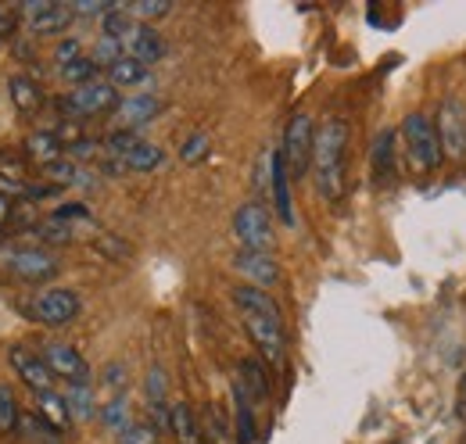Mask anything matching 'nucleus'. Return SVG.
Wrapping results in <instances>:
<instances>
[{
  "mask_svg": "<svg viewBox=\"0 0 466 444\" xmlns=\"http://www.w3.org/2000/svg\"><path fill=\"white\" fill-rule=\"evenodd\" d=\"M345 155H349V122L327 118L316 129V147H312V176L323 201H338L345 190Z\"/></svg>",
  "mask_w": 466,
  "mask_h": 444,
  "instance_id": "obj_1",
  "label": "nucleus"
},
{
  "mask_svg": "<svg viewBox=\"0 0 466 444\" xmlns=\"http://www.w3.org/2000/svg\"><path fill=\"white\" fill-rule=\"evenodd\" d=\"M402 140H406L409 166L416 172H434L441 166V144H438V129L434 118L423 111H412L402 122Z\"/></svg>",
  "mask_w": 466,
  "mask_h": 444,
  "instance_id": "obj_2",
  "label": "nucleus"
},
{
  "mask_svg": "<svg viewBox=\"0 0 466 444\" xmlns=\"http://www.w3.org/2000/svg\"><path fill=\"white\" fill-rule=\"evenodd\" d=\"M312 147H316V122L309 111H298V115H291V122L284 129V144H280V155H284V166L291 172V179H301L309 172Z\"/></svg>",
  "mask_w": 466,
  "mask_h": 444,
  "instance_id": "obj_3",
  "label": "nucleus"
},
{
  "mask_svg": "<svg viewBox=\"0 0 466 444\" xmlns=\"http://www.w3.org/2000/svg\"><path fill=\"white\" fill-rule=\"evenodd\" d=\"M233 237L244 251H273L277 244V229H273V219L269 212L258 205V201H248L237 208L233 216Z\"/></svg>",
  "mask_w": 466,
  "mask_h": 444,
  "instance_id": "obj_4",
  "label": "nucleus"
},
{
  "mask_svg": "<svg viewBox=\"0 0 466 444\" xmlns=\"http://www.w3.org/2000/svg\"><path fill=\"white\" fill-rule=\"evenodd\" d=\"M0 266L25 283H47L58 277L61 269V262L47 247H7V251H0Z\"/></svg>",
  "mask_w": 466,
  "mask_h": 444,
  "instance_id": "obj_5",
  "label": "nucleus"
},
{
  "mask_svg": "<svg viewBox=\"0 0 466 444\" xmlns=\"http://www.w3.org/2000/svg\"><path fill=\"white\" fill-rule=\"evenodd\" d=\"M116 108H118V90L108 79L76 86V90H68V97L61 101L65 118H97V115H108V111H116Z\"/></svg>",
  "mask_w": 466,
  "mask_h": 444,
  "instance_id": "obj_6",
  "label": "nucleus"
},
{
  "mask_svg": "<svg viewBox=\"0 0 466 444\" xmlns=\"http://www.w3.org/2000/svg\"><path fill=\"white\" fill-rule=\"evenodd\" d=\"M29 312H33L29 319H36L40 327L61 330V327H68V323H76V319H79L83 301H79V294H76V290H68V287H51V290H44V294L33 301V308H29Z\"/></svg>",
  "mask_w": 466,
  "mask_h": 444,
  "instance_id": "obj_7",
  "label": "nucleus"
},
{
  "mask_svg": "<svg viewBox=\"0 0 466 444\" xmlns=\"http://www.w3.org/2000/svg\"><path fill=\"white\" fill-rule=\"evenodd\" d=\"M18 15L25 18L33 36H65L72 29V22H76L72 7L58 4V0H29V4L18 7Z\"/></svg>",
  "mask_w": 466,
  "mask_h": 444,
  "instance_id": "obj_8",
  "label": "nucleus"
},
{
  "mask_svg": "<svg viewBox=\"0 0 466 444\" xmlns=\"http://www.w3.org/2000/svg\"><path fill=\"white\" fill-rule=\"evenodd\" d=\"M40 355H44V362L51 366L55 380H65L68 388H76V384H90V380H94L86 358H83L72 344H65V340H47V344L40 348Z\"/></svg>",
  "mask_w": 466,
  "mask_h": 444,
  "instance_id": "obj_9",
  "label": "nucleus"
},
{
  "mask_svg": "<svg viewBox=\"0 0 466 444\" xmlns=\"http://www.w3.org/2000/svg\"><path fill=\"white\" fill-rule=\"evenodd\" d=\"M244 327L251 333L258 355L269 362V369L284 366L288 355V340H284V319H269V316H244Z\"/></svg>",
  "mask_w": 466,
  "mask_h": 444,
  "instance_id": "obj_10",
  "label": "nucleus"
},
{
  "mask_svg": "<svg viewBox=\"0 0 466 444\" xmlns=\"http://www.w3.org/2000/svg\"><path fill=\"white\" fill-rule=\"evenodd\" d=\"M7 362H11V373H18V380L33 390V394L55 390V373H51V366L44 362L40 351H33V348H25V344H11V348H7Z\"/></svg>",
  "mask_w": 466,
  "mask_h": 444,
  "instance_id": "obj_11",
  "label": "nucleus"
},
{
  "mask_svg": "<svg viewBox=\"0 0 466 444\" xmlns=\"http://www.w3.org/2000/svg\"><path fill=\"white\" fill-rule=\"evenodd\" d=\"M438 129V144H441V155H449L452 162H463L466 158V111L460 101H445L441 115L434 122Z\"/></svg>",
  "mask_w": 466,
  "mask_h": 444,
  "instance_id": "obj_12",
  "label": "nucleus"
},
{
  "mask_svg": "<svg viewBox=\"0 0 466 444\" xmlns=\"http://www.w3.org/2000/svg\"><path fill=\"white\" fill-rule=\"evenodd\" d=\"M233 269L248 279L251 287H258V290L280 283V266H277V258H273L269 251H244V247H240V251L233 255Z\"/></svg>",
  "mask_w": 466,
  "mask_h": 444,
  "instance_id": "obj_13",
  "label": "nucleus"
},
{
  "mask_svg": "<svg viewBox=\"0 0 466 444\" xmlns=\"http://www.w3.org/2000/svg\"><path fill=\"white\" fill-rule=\"evenodd\" d=\"M122 51L126 57H137L140 65H158L162 57H166V40L158 36V29H151V25H144V22H137L129 33H126V40H122Z\"/></svg>",
  "mask_w": 466,
  "mask_h": 444,
  "instance_id": "obj_14",
  "label": "nucleus"
},
{
  "mask_svg": "<svg viewBox=\"0 0 466 444\" xmlns=\"http://www.w3.org/2000/svg\"><path fill=\"white\" fill-rule=\"evenodd\" d=\"M269 187H273V205L284 226H294V205H291V172L284 166L280 147L269 151Z\"/></svg>",
  "mask_w": 466,
  "mask_h": 444,
  "instance_id": "obj_15",
  "label": "nucleus"
},
{
  "mask_svg": "<svg viewBox=\"0 0 466 444\" xmlns=\"http://www.w3.org/2000/svg\"><path fill=\"white\" fill-rule=\"evenodd\" d=\"M258 438V423H255V401L240 380H233V441L255 444Z\"/></svg>",
  "mask_w": 466,
  "mask_h": 444,
  "instance_id": "obj_16",
  "label": "nucleus"
},
{
  "mask_svg": "<svg viewBox=\"0 0 466 444\" xmlns=\"http://www.w3.org/2000/svg\"><path fill=\"white\" fill-rule=\"evenodd\" d=\"M118 122H122V129H140V126H147V122H155L158 118V111H162V101L155 97V94H133V97H122L118 101Z\"/></svg>",
  "mask_w": 466,
  "mask_h": 444,
  "instance_id": "obj_17",
  "label": "nucleus"
},
{
  "mask_svg": "<svg viewBox=\"0 0 466 444\" xmlns=\"http://www.w3.org/2000/svg\"><path fill=\"white\" fill-rule=\"evenodd\" d=\"M7 97H11V105L18 108V115H25V118H33L36 111L44 108V90H40V83H36L33 76H25V72L7 76Z\"/></svg>",
  "mask_w": 466,
  "mask_h": 444,
  "instance_id": "obj_18",
  "label": "nucleus"
},
{
  "mask_svg": "<svg viewBox=\"0 0 466 444\" xmlns=\"http://www.w3.org/2000/svg\"><path fill=\"white\" fill-rule=\"evenodd\" d=\"M233 305L240 308V316H269V319H284L280 316V305L273 301L269 290H258L251 283H240L233 287Z\"/></svg>",
  "mask_w": 466,
  "mask_h": 444,
  "instance_id": "obj_19",
  "label": "nucleus"
},
{
  "mask_svg": "<svg viewBox=\"0 0 466 444\" xmlns=\"http://www.w3.org/2000/svg\"><path fill=\"white\" fill-rule=\"evenodd\" d=\"M33 401H36V416L40 419H47L58 434H68L72 430V412H68V401H65V394L58 390H40V394H33Z\"/></svg>",
  "mask_w": 466,
  "mask_h": 444,
  "instance_id": "obj_20",
  "label": "nucleus"
},
{
  "mask_svg": "<svg viewBox=\"0 0 466 444\" xmlns=\"http://www.w3.org/2000/svg\"><path fill=\"white\" fill-rule=\"evenodd\" d=\"M25 158L47 168V166H55V162L65 158V144H61L58 133H51V129L29 133V136H25Z\"/></svg>",
  "mask_w": 466,
  "mask_h": 444,
  "instance_id": "obj_21",
  "label": "nucleus"
},
{
  "mask_svg": "<svg viewBox=\"0 0 466 444\" xmlns=\"http://www.w3.org/2000/svg\"><path fill=\"white\" fill-rule=\"evenodd\" d=\"M169 430H173L176 444H205L201 423H198V416L190 412L187 401H173L169 405Z\"/></svg>",
  "mask_w": 466,
  "mask_h": 444,
  "instance_id": "obj_22",
  "label": "nucleus"
},
{
  "mask_svg": "<svg viewBox=\"0 0 466 444\" xmlns=\"http://www.w3.org/2000/svg\"><path fill=\"white\" fill-rule=\"evenodd\" d=\"M108 83L112 86H129V90H140L144 94V86H151V68L147 65H140L137 57H118L116 65L108 68Z\"/></svg>",
  "mask_w": 466,
  "mask_h": 444,
  "instance_id": "obj_23",
  "label": "nucleus"
},
{
  "mask_svg": "<svg viewBox=\"0 0 466 444\" xmlns=\"http://www.w3.org/2000/svg\"><path fill=\"white\" fill-rule=\"evenodd\" d=\"M237 380L248 388L255 405L269 401V377H266V366H262L258 358H240V377H237Z\"/></svg>",
  "mask_w": 466,
  "mask_h": 444,
  "instance_id": "obj_24",
  "label": "nucleus"
},
{
  "mask_svg": "<svg viewBox=\"0 0 466 444\" xmlns=\"http://www.w3.org/2000/svg\"><path fill=\"white\" fill-rule=\"evenodd\" d=\"M122 166H126V172H158V168L166 166V151H162L158 144H151V140H140V144L122 158Z\"/></svg>",
  "mask_w": 466,
  "mask_h": 444,
  "instance_id": "obj_25",
  "label": "nucleus"
},
{
  "mask_svg": "<svg viewBox=\"0 0 466 444\" xmlns=\"http://www.w3.org/2000/svg\"><path fill=\"white\" fill-rule=\"evenodd\" d=\"M370 162L377 179H388L395 172V129H380L377 140H373V151H370Z\"/></svg>",
  "mask_w": 466,
  "mask_h": 444,
  "instance_id": "obj_26",
  "label": "nucleus"
},
{
  "mask_svg": "<svg viewBox=\"0 0 466 444\" xmlns=\"http://www.w3.org/2000/svg\"><path fill=\"white\" fill-rule=\"evenodd\" d=\"M44 176H47V183H55L58 190H65V187H86V183H90L86 168L79 166V162H72V158H61L55 166H47Z\"/></svg>",
  "mask_w": 466,
  "mask_h": 444,
  "instance_id": "obj_27",
  "label": "nucleus"
},
{
  "mask_svg": "<svg viewBox=\"0 0 466 444\" xmlns=\"http://www.w3.org/2000/svg\"><path fill=\"white\" fill-rule=\"evenodd\" d=\"M18 434L33 444H61L58 430H55L47 419H40L36 412H22V419H18Z\"/></svg>",
  "mask_w": 466,
  "mask_h": 444,
  "instance_id": "obj_28",
  "label": "nucleus"
},
{
  "mask_svg": "<svg viewBox=\"0 0 466 444\" xmlns=\"http://www.w3.org/2000/svg\"><path fill=\"white\" fill-rule=\"evenodd\" d=\"M97 416H101V423L112 430V434H122L129 423H133V409H129V398L126 394H118L112 401H105L101 409H97Z\"/></svg>",
  "mask_w": 466,
  "mask_h": 444,
  "instance_id": "obj_29",
  "label": "nucleus"
},
{
  "mask_svg": "<svg viewBox=\"0 0 466 444\" xmlns=\"http://www.w3.org/2000/svg\"><path fill=\"white\" fill-rule=\"evenodd\" d=\"M65 401H68L72 419H79V423H86V419L97 416V401H94V388H90V384H76V388H68L65 390Z\"/></svg>",
  "mask_w": 466,
  "mask_h": 444,
  "instance_id": "obj_30",
  "label": "nucleus"
},
{
  "mask_svg": "<svg viewBox=\"0 0 466 444\" xmlns=\"http://www.w3.org/2000/svg\"><path fill=\"white\" fill-rule=\"evenodd\" d=\"M58 76H61V83H68V86L76 90V86L97 83V79H101V68L94 65V57L83 55V57H76L72 65H65V68H58Z\"/></svg>",
  "mask_w": 466,
  "mask_h": 444,
  "instance_id": "obj_31",
  "label": "nucleus"
},
{
  "mask_svg": "<svg viewBox=\"0 0 466 444\" xmlns=\"http://www.w3.org/2000/svg\"><path fill=\"white\" fill-rule=\"evenodd\" d=\"M18 419H22V409H18V394L7 380H0V434H18Z\"/></svg>",
  "mask_w": 466,
  "mask_h": 444,
  "instance_id": "obj_32",
  "label": "nucleus"
},
{
  "mask_svg": "<svg viewBox=\"0 0 466 444\" xmlns=\"http://www.w3.org/2000/svg\"><path fill=\"white\" fill-rule=\"evenodd\" d=\"M29 233H33L40 244H55V247H61V244H72V240H76V229H72V226H65V222H58V219L36 222Z\"/></svg>",
  "mask_w": 466,
  "mask_h": 444,
  "instance_id": "obj_33",
  "label": "nucleus"
},
{
  "mask_svg": "<svg viewBox=\"0 0 466 444\" xmlns=\"http://www.w3.org/2000/svg\"><path fill=\"white\" fill-rule=\"evenodd\" d=\"M140 140H144L140 133H133V129H122V126H118V129H112V133L105 136V151H108V158L122 162V158H126Z\"/></svg>",
  "mask_w": 466,
  "mask_h": 444,
  "instance_id": "obj_34",
  "label": "nucleus"
},
{
  "mask_svg": "<svg viewBox=\"0 0 466 444\" xmlns=\"http://www.w3.org/2000/svg\"><path fill=\"white\" fill-rule=\"evenodd\" d=\"M208 155H212V140H208V133H190V136L183 140V147H179L183 166H201Z\"/></svg>",
  "mask_w": 466,
  "mask_h": 444,
  "instance_id": "obj_35",
  "label": "nucleus"
},
{
  "mask_svg": "<svg viewBox=\"0 0 466 444\" xmlns=\"http://www.w3.org/2000/svg\"><path fill=\"white\" fill-rule=\"evenodd\" d=\"M126 11L137 18V22H155V18H166L169 11H173V4L169 0H140V4H126Z\"/></svg>",
  "mask_w": 466,
  "mask_h": 444,
  "instance_id": "obj_36",
  "label": "nucleus"
},
{
  "mask_svg": "<svg viewBox=\"0 0 466 444\" xmlns=\"http://www.w3.org/2000/svg\"><path fill=\"white\" fill-rule=\"evenodd\" d=\"M90 57H94V65H97V68H105V72H108L118 57H126V51H122V44H118V40L101 36V40H97V47L90 51Z\"/></svg>",
  "mask_w": 466,
  "mask_h": 444,
  "instance_id": "obj_37",
  "label": "nucleus"
},
{
  "mask_svg": "<svg viewBox=\"0 0 466 444\" xmlns=\"http://www.w3.org/2000/svg\"><path fill=\"white\" fill-rule=\"evenodd\" d=\"M116 444H162L158 434L147 423H129L122 434H116Z\"/></svg>",
  "mask_w": 466,
  "mask_h": 444,
  "instance_id": "obj_38",
  "label": "nucleus"
},
{
  "mask_svg": "<svg viewBox=\"0 0 466 444\" xmlns=\"http://www.w3.org/2000/svg\"><path fill=\"white\" fill-rule=\"evenodd\" d=\"M205 419H208V430H201V434H205L208 441L212 444L230 441V427H227V419H223V412H219V409H208V416H205Z\"/></svg>",
  "mask_w": 466,
  "mask_h": 444,
  "instance_id": "obj_39",
  "label": "nucleus"
},
{
  "mask_svg": "<svg viewBox=\"0 0 466 444\" xmlns=\"http://www.w3.org/2000/svg\"><path fill=\"white\" fill-rule=\"evenodd\" d=\"M0 176L15 179V183H25V158L11 155V151H0Z\"/></svg>",
  "mask_w": 466,
  "mask_h": 444,
  "instance_id": "obj_40",
  "label": "nucleus"
},
{
  "mask_svg": "<svg viewBox=\"0 0 466 444\" xmlns=\"http://www.w3.org/2000/svg\"><path fill=\"white\" fill-rule=\"evenodd\" d=\"M101 147H105V144H97V140H90V136H76V140H68V158H72V162L97 158Z\"/></svg>",
  "mask_w": 466,
  "mask_h": 444,
  "instance_id": "obj_41",
  "label": "nucleus"
},
{
  "mask_svg": "<svg viewBox=\"0 0 466 444\" xmlns=\"http://www.w3.org/2000/svg\"><path fill=\"white\" fill-rule=\"evenodd\" d=\"M76 57H83V44H79L76 36H65V40H58V47H55V65H58V68H65V65H72Z\"/></svg>",
  "mask_w": 466,
  "mask_h": 444,
  "instance_id": "obj_42",
  "label": "nucleus"
},
{
  "mask_svg": "<svg viewBox=\"0 0 466 444\" xmlns=\"http://www.w3.org/2000/svg\"><path fill=\"white\" fill-rule=\"evenodd\" d=\"M72 7V15L79 18V15H86V18H105L116 4H105V0H76V4H68Z\"/></svg>",
  "mask_w": 466,
  "mask_h": 444,
  "instance_id": "obj_43",
  "label": "nucleus"
},
{
  "mask_svg": "<svg viewBox=\"0 0 466 444\" xmlns=\"http://www.w3.org/2000/svg\"><path fill=\"white\" fill-rule=\"evenodd\" d=\"M147 405H166V373L158 366L147 373Z\"/></svg>",
  "mask_w": 466,
  "mask_h": 444,
  "instance_id": "obj_44",
  "label": "nucleus"
},
{
  "mask_svg": "<svg viewBox=\"0 0 466 444\" xmlns=\"http://www.w3.org/2000/svg\"><path fill=\"white\" fill-rule=\"evenodd\" d=\"M101 380H105V388L116 390V398H118V394H122L126 388H129V377H126V369H122V366H108Z\"/></svg>",
  "mask_w": 466,
  "mask_h": 444,
  "instance_id": "obj_45",
  "label": "nucleus"
},
{
  "mask_svg": "<svg viewBox=\"0 0 466 444\" xmlns=\"http://www.w3.org/2000/svg\"><path fill=\"white\" fill-rule=\"evenodd\" d=\"M15 29H18V15H15V11H7V7L0 4V40L15 36Z\"/></svg>",
  "mask_w": 466,
  "mask_h": 444,
  "instance_id": "obj_46",
  "label": "nucleus"
},
{
  "mask_svg": "<svg viewBox=\"0 0 466 444\" xmlns=\"http://www.w3.org/2000/svg\"><path fill=\"white\" fill-rule=\"evenodd\" d=\"M11 212H15V201H7V197H0V226H4V229L11 226Z\"/></svg>",
  "mask_w": 466,
  "mask_h": 444,
  "instance_id": "obj_47",
  "label": "nucleus"
},
{
  "mask_svg": "<svg viewBox=\"0 0 466 444\" xmlns=\"http://www.w3.org/2000/svg\"><path fill=\"white\" fill-rule=\"evenodd\" d=\"M7 237H11V233H7V229H4V226H0V244H4V240H7Z\"/></svg>",
  "mask_w": 466,
  "mask_h": 444,
  "instance_id": "obj_48",
  "label": "nucleus"
},
{
  "mask_svg": "<svg viewBox=\"0 0 466 444\" xmlns=\"http://www.w3.org/2000/svg\"><path fill=\"white\" fill-rule=\"evenodd\" d=\"M463 398H466V380H463Z\"/></svg>",
  "mask_w": 466,
  "mask_h": 444,
  "instance_id": "obj_49",
  "label": "nucleus"
}]
</instances>
